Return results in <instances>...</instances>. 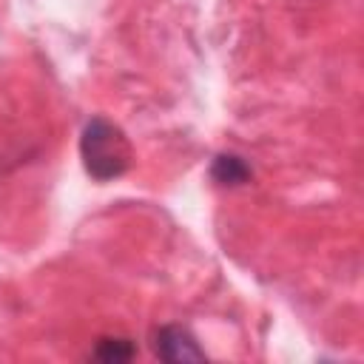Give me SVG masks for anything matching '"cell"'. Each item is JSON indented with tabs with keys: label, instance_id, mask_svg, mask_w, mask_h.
<instances>
[{
	"label": "cell",
	"instance_id": "obj_3",
	"mask_svg": "<svg viewBox=\"0 0 364 364\" xmlns=\"http://www.w3.org/2000/svg\"><path fill=\"white\" fill-rule=\"evenodd\" d=\"M250 176H253V168L247 165V159L239 156V154H230V151H228V154H219V156L213 159V165H210V179H213L216 185H222V188L247 185Z\"/></svg>",
	"mask_w": 364,
	"mask_h": 364
},
{
	"label": "cell",
	"instance_id": "obj_1",
	"mask_svg": "<svg viewBox=\"0 0 364 364\" xmlns=\"http://www.w3.org/2000/svg\"><path fill=\"white\" fill-rule=\"evenodd\" d=\"M80 159L91 179L111 182L128 173L134 151L119 125L105 117H91L80 134Z\"/></svg>",
	"mask_w": 364,
	"mask_h": 364
},
{
	"label": "cell",
	"instance_id": "obj_4",
	"mask_svg": "<svg viewBox=\"0 0 364 364\" xmlns=\"http://www.w3.org/2000/svg\"><path fill=\"white\" fill-rule=\"evenodd\" d=\"M136 355V347L128 341V338H114V336H105L97 341L94 347V358L97 361H105V364H119V361H131Z\"/></svg>",
	"mask_w": 364,
	"mask_h": 364
},
{
	"label": "cell",
	"instance_id": "obj_2",
	"mask_svg": "<svg viewBox=\"0 0 364 364\" xmlns=\"http://www.w3.org/2000/svg\"><path fill=\"white\" fill-rule=\"evenodd\" d=\"M154 353L168 364H188V361H205V350L191 336V330L179 324H162L154 333Z\"/></svg>",
	"mask_w": 364,
	"mask_h": 364
}]
</instances>
